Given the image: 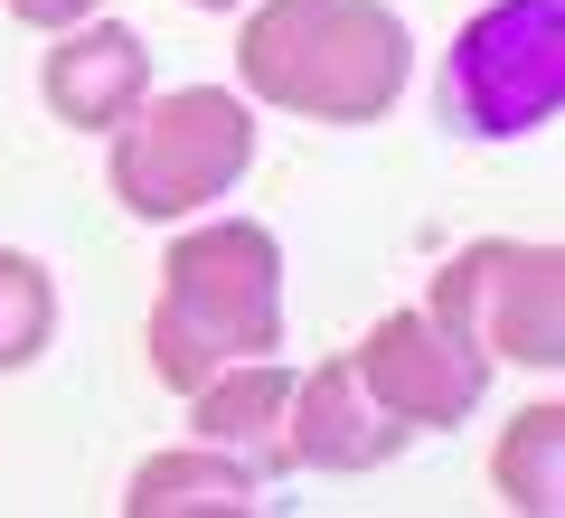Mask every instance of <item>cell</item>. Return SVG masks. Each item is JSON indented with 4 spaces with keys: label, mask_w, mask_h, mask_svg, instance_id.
Wrapping results in <instances>:
<instances>
[{
    "label": "cell",
    "mask_w": 565,
    "mask_h": 518,
    "mask_svg": "<svg viewBox=\"0 0 565 518\" xmlns=\"http://www.w3.org/2000/svg\"><path fill=\"white\" fill-rule=\"evenodd\" d=\"M396 443H405V424L367 397L359 359H330L321 378L292 387V415H282V453L292 462H311V472H377Z\"/></svg>",
    "instance_id": "52a82bcc"
},
{
    "label": "cell",
    "mask_w": 565,
    "mask_h": 518,
    "mask_svg": "<svg viewBox=\"0 0 565 518\" xmlns=\"http://www.w3.org/2000/svg\"><path fill=\"white\" fill-rule=\"evenodd\" d=\"M556 462H565V415H556V405H527V415L500 434V453H490V480H500V499H509V509L546 518V509L565 499Z\"/></svg>",
    "instance_id": "8fae6325"
},
{
    "label": "cell",
    "mask_w": 565,
    "mask_h": 518,
    "mask_svg": "<svg viewBox=\"0 0 565 518\" xmlns=\"http://www.w3.org/2000/svg\"><path fill=\"white\" fill-rule=\"evenodd\" d=\"M282 349V255L264 226H189L161 264V302H151V368L161 387H199L236 359H274Z\"/></svg>",
    "instance_id": "7a4b0ae2"
},
{
    "label": "cell",
    "mask_w": 565,
    "mask_h": 518,
    "mask_svg": "<svg viewBox=\"0 0 565 518\" xmlns=\"http://www.w3.org/2000/svg\"><path fill=\"white\" fill-rule=\"evenodd\" d=\"M282 415H292V378H282L274 359H236L217 368V378L189 387V424H199V443H217V453H236L245 472H282Z\"/></svg>",
    "instance_id": "9c48e42d"
},
{
    "label": "cell",
    "mask_w": 565,
    "mask_h": 518,
    "mask_svg": "<svg viewBox=\"0 0 565 518\" xmlns=\"http://www.w3.org/2000/svg\"><path fill=\"white\" fill-rule=\"evenodd\" d=\"M565 95V0H490L444 57V104L471 141H519L556 123Z\"/></svg>",
    "instance_id": "277c9868"
},
{
    "label": "cell",
    "mask_w": 565,
    "mask_h": 518,
    "mask_svg": "<svg viewBox=\"0 0 565 518\" xmlns=\"http://www.w3.org/2000/svg\"><path fill=\"white\" fill-rule=\"evenodd\" d=\"M359 378H367V397H377L405 434H424V424L444 434V424H462L471 405H481L490 359L462 349L434 311H386L377 330H367V349H359Z\"/></svg>",
    "instance_id": "8992f818"
},
{
    "label": "cell",
    "mask_w": 565,
    "mask_h": 518,
    "mask_svg": "<svg viewBox=\"0 0 565 518\" xmlns=\"http://www.w3.org/2000/svg\"><path fill=\"white\" fill-rule=\"evenodd\" d=\"M39 85H47V104H57V123L114 133V123H132V104L151 95V47H141L132 29H76V39L47 47Z\"/></svg>",
    "instance_id": "ba28073f"
},
{
    "label": "cell",
    "mask_w": 565,
    "mask_h": 518,
    "mask_svg": "<svg viewBox=\"0 0 565 518\" xmlns=\"http://www.w3.org/2000/svg\"><path fill=\"white\" fill-rule=\"evenodd\" d=\"M236 76L302 123H377L415 76V39L377 0H264L236 39Z\"/></svg>",
    "instance_id": "6da1fadb"
},
{
    "label": "cell",
    "mask_w": 565,
    "mask_h": 518,
    "mask_svg": "<svg viewBox=\"0 0 565 518\" xmlns=\"http://www.w3.org/2000/svg\"><path fill=\"white\" fill-rule=\"evenodd\" d=\"M255 160V123L217 85H180L161 104H132V123H114V199L132 218H189V208L226 199Z\"/></svg>",
    "instance_id": "3957f363"
},
{
    "label": "cell",
    "mask_w": 565,
    "mask_h": 518,
    "mask_svg": "<svg viewBox=\"0 0 565 518\" xmlns=\"http://www.w3.org/2000/svg\"><path fill=\"white\" fill-rule=\"evenodd\" d=\"M95 0H10V20H29V29H76Z\"/></svg>",
    "instance_id": "4fadbf2b"
},
{
    "label": "cell",
    "mask_w": 565,
    "mask_h": 518,
    "mask_svg": "<svg viewBox=\"0 0 565 518\" xmlns=\"http://www.w3.org/2000/svg\"><path fill=\"white\" fill-rule=\"evenodd\" d=\"M199 10H236V0H199Z\"/></svg>",
    "instance_id": "5bb4252c"
},
{
    "label": "cell",
    "mask_w": 565,
    "mask_h": 518,
    "mask_svg": "<svg viewBox=\"0 0 565 518\" xmlns=\"http://www.w3.org/2000/svg\"><path fill=\"white\" fill-rule=\"evenodd\" d=\"M424 311L444 320L462 349H481V359L537 368V378L565 359V264H556V245H509V236L462 245L434 274Z\"/></svg>",
    "instance_id": "5b68a950"
},
{
    "label": "cell",
    "mask_w": 565,
    "mask_h": 518,
    "mask_svg": "<svg viewBox=\"0 0 565 518\" xmlns=\"http://www.w3.org/2000/svg\"><path fill=\"white\" fill-rule=\"evenodd\" d=\"M132 518H245L255 509V472L217 443H189V453H151L122 490Z\"/></svg>",
    "instance_id": "30bf717a"
},
{
    "label": "cell",
    "mask_w": 565,
    "mask_h": 518,
    "mask_svg": "<svg viewBox=\"0 0 565 518\" xmlns=\"http://www.w3.org/2000/svg\"><path fill=\"white\" fill-rule=\"evenodd\" d=\"M57 330V283L39 255H10L0 245V368H29Z\"/></svg>",
    "instance_id": "7c38bea8"
}]
</instances>
